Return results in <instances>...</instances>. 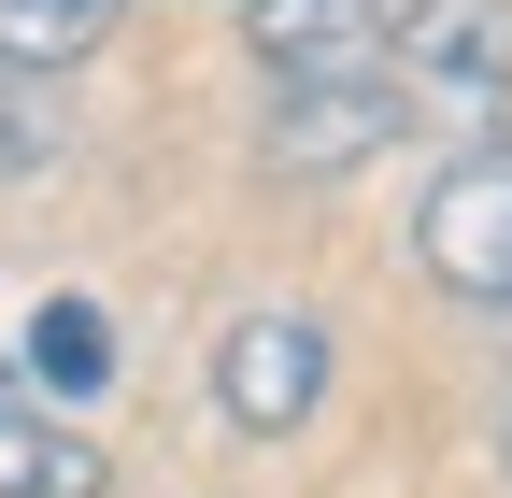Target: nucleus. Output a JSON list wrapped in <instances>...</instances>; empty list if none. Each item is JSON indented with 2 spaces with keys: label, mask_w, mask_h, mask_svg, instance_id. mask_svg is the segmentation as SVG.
<instances>
[{
  "label": "nucleus",
  "mask_w": 512,
  "mask_h": 498,
  "mask_svg": "<svg viewBox=\"0 0 512 498\" xmlns=\"http://www.w3.org/2000/svg\"><path fill=\"white\" fill-rule=\"evenodd\" d=\"M242 57L256 86H370L399 72V29L370 0H242Z\"/></svg>",
  "instance_id": "obj_3"
},
{
  "label": "nucleus",
  "mask_w": 512,
  "mask_h": 498,
  "mask_svg": "<svg viewBox=\"0 0 512 498\" xmlns=\"http://www.w3.org/2000/svg\"><path fill=\"white\" fill-rule=\"evenodd\" d=\"M328 328L313 314H242L228 342H214V413L242 427V442H299L313 413H328Z\"/></svg>",
  "instance_id": "obj_2"
},
{
  "label": "nucleus",
  "mask_w": 512,
  "mask_h": 498,
  "mask_svg": "<svg viewBox=\"0 0 512 498\" xmlns=\"http://www.w3.org/2000/svg\"><path fill=\"white\" fill-rule=\"evenodd\" d=\"M413 257L441 299H484V314H512V143L456 157V171H427V200H413Z\"/></svg>",
  "instance_id": "obj_1"
},
{
  "label": "nucleus",
  "mask_w": 512,
  "mask_h": 498,
  "mask_svg": "<svg viewBox=\"0 0 512 498\" xmlns=\"http://www.w3.org/2000/svg\"><path fill=\"white\" fill-rule=\"evenodd\" d=\"M399 129H413V86L399 72H370V86H271V171H299V185L370 171Z\"/></svg>",
  "instance_id": "obj_4"
},
{
  "label": "nucleus",
  "mask_w": 512,
  "mask_h": 498,
  "mask_svg": "<svg viewBox=\"0 0 512 498\" xmlns=\"http://www.w3.org/2000/svg\"><path fill=\"white\" fill-rule=\"evenodd\" d=\"M0 498H114V456L86 427H57L43 399H15L0 413Z\"/></svg>",
  "instance_id": "obj_6"
},
{
  "label": "nucleus",
  "mask_w": 512,
  "mask_h": 498,
  "mask_svg": "<svg viewBox=\"0 0 512 498\" xmlns=\"http://www.w3.org/2000/svg\"><path fill=\"white\" fill-rule=\"evenodd\" d=\"M15 399H29V356H15V342H0V413H15Z\"/></svg>",
  "instance_id": "obj_10"
},
{
  "label": "nucleus",
  "mask_w": 512,
  "mask_h": 498,
  "mask_svg": "<svg viewBox=\"0 0 512 498\" xmlns=\"http://www.w3.org/2000/svg\"><path fill=\"white\" fill-rule=\"evenodd\" d=\"M29 399L57 413V399H100L114 385V314H100V299H43V314H29Z\"/></svg>",
  "instance_id": "obj_8"
},
{
  "label": "nucleus",
  "mask_w": 512,
  "mask_h": 498,
  "mask_svg": "<svg viewBox=\"0 0 512 498\" xmlns=\"http://www.w3.org/2000/svg\"><path fill=\"white\" fill-rule=\"evenodd\" d=\"M114 29H128V0H0V72L57 86V72H86Z\"/></svg>",
  "instance_id": "obj_7"
},
{
  "label": "nucleus",
  "mask_w": 512,
  "mask_h": 498,
  "mask_svg": "<svg viewBox=\"0 0 512 498\" xmlns=\"http://www.w3.org/2000/svg\"><path fill=\"white\" fill-rule=\"evenodd\" d=\"M399 86L498 114L512 100V0H413L399 15Z\"/></svg>",
  "instance_id": "obj_5"
},
{
  "label": "nucleus",
  "mask_w": 512,
  "mask_h": 498,
  "mask_svg": "<svg viewBox=\"0 0 512 498\" xmlns=\"http://www.w3.org/2000/svg\"><path fill=\"white\" fill-rule=\"evenodd\" d=\"M57 171V100L29 72H0V185H43Z\"/></svg>",
  "instance_id": "obj_9"
}]
</instances>
